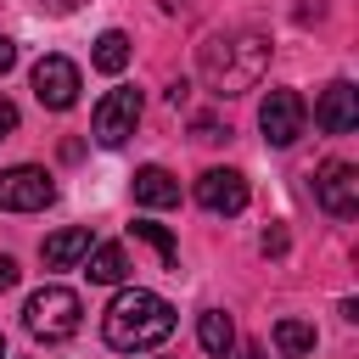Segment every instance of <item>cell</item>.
<instances>
[{"mask_svg": "<svg viewBox=\"0 0 359 359\" xmlns=\"http://www.w3.org/2000/svg\"><path fill=\"white\" fill-rule=\"evenodd\" d=\"M95 247V236L84 230V224H67V230H56V236H45V247H39V258H45V269H73L84 252Z\"/></svg>", "mask_w": 359, "mask_h": 359, "instance_id": "8fae6325", "label": "cell"}, {"mask_svg": "<svg viewBox=\"0 0 359 359\" xmlns=\"http://www.w3.org/2000/svg\"><path fill=\"white\" fill-rule=\"evenodd\" d=\"M314 123H320L325 135H348V129L359 123V90H353L348 79L325 84V90H320V101H314Z\"/></svg>", "mask_w": 359, "mask_h": 359, "instance_id": "9c48e42d", "label": "cell"}, {"mask_svg": "<svg viewBox=\"0 0 359 359\" xmlns=\"http://www.w3.org/2000/svg\"><path fill=\"white\" fill-rule=\"evenodd\" d=\"M230 359H264V348L258 342H241V348H230Z\"/></svg>", "mask_w": 359, "mask_h": 359, "instance_id": "603a6c76", "label": "cell"}, {"mask_svg": "<svg viewBox=\"0 0 359 359\" xmlns=\"http://www.w3.org/2000/svg\"><path fill=\"white\" fill-rule=\"evenodd\" d=\"M135 123H140V90H107L95 118H90V135L101 146H123L135 135Z\"/></svg>", "mask_w": 359, "mask_h": 359, "instance_id": "8992f818", "label": "cell"}, {"mask_svg": "<svg viewBox=\"0 0 359 359\" xmlns=\"http://www.w3.org/2000/svg\"><path fill=\"white\" fill-rule=\"evenodd\" d=\"M34 95H39V107L67 112V107L79 101V67H73L67 56H39V62H34Z\"/></svg>", "mask_w": 359, "mask_h": 359, "instance_id": "ba28073f", "label": "cell"}, {"mask_svg": "<svg viewBox=\"0 0 359 359\" xmlns=\"http://www.w3.org/2000/svg\"><path fill=\"white\" fill-rule=\"evenodd\" d=\"M11 62H17V45H11V39H6V34H0V73H6V67H11Z\"/></svg>", "mask_w": 359, "mask_h": 359, "instance_id": "cb8c5ba5", "label": "cell"}, {"mask_svg": "<svg viewBox=\"0 0 359 359\" xmlns=\"http://www.w3.org/2000/svg\"><path fill=\"white\" fill-rule=\"evenodd\" d=\"M264 67H269V39H264L258 28H224V34H208L202 50H196V73H202V84H208L219 101L258 90Z\"/></svg>", "mask_w": 359, "mask_h": 359, "instance_id": "6da1fadb", "label": "cell"}, {"mask_svg": "<svg viewBox=\"0 0 359 359\" xmlns=\"http://www.w3.org/2000/svg\"><path fill=\"white\" fill-rule=\"evenodd\" d=\"M0 359H6V337H0Z\"/></svg>", "mask_w": 359, "mask_h": 359, "instance_id": "4316f807", "label": "cell"}, {"mask_svg": "<svg viewBox=\"0 0 359 359\" xmlns=\"http://www.w3.org/2000/svg\"><path fill=\"white\" fill-rule=\"evenodd\" d=\"M258 247H264V258H280V252H286V230H280V224H269V230L258 236Z\"/></svg>", "mask_w": 359, "mask_h": 359, "instance_id": "d6986e66", "label": "cell"}, {"mask_svg": "<svg viewBox=\"0 0 359 359\" xmlns=\"http://www.w3.org/2000/svg\"><path fill=\"white\" fill-rule=\"evenodd\" d=\"M196 342H202L213 359H230V348H236L230 314H224V309H202V314H196Z\"/></svg>", "mask_w": 359, "mask_h": 359, "instance_id": "5bb4252c", "label": "cell"}, {"mask_svg": "<svg viewBox=\"0 0 359 359\" xmlns=\"http://www.w3.org/2000/svg\"><path fill=\"white\" fill-rule=\"evenodd\" d=\"M314 342H320V337H314V325H309V320H280V325H275V348H280L286 359L314 353Z\"/></svg>", "mask_w": 359, "mask_h": 359, "instance_id": "e0dca14e", "label": "cell"}, {"mask_svg": "<svg viewBox=\"0 0 359 359\" xmlns=\"http://www.w3.org/2000/svg\"><path fill=\"white\" fill-rule=\"evenodd\" d=\"M11 286H17V258L0 252V292H11Z\"/></svg>", "mask_w": 359, "mask_h": 359, "instance_id": "44dd1931", "label": "cell"}, {"mask_svg": "<svg viewBox=\"0 0 359 359\" xmlns=\"http://www.w3.org/2000/svg\"><path fill=\"white\" fill-rule=\"evenodd\" d=\"M191 135H196V140H224V135H230V129H224V123H219V118H208V112H202V118H196V123H191Z\"/></svg>", "mask_w": 359, "mask_h": 359, "instance_id": "ac0fdd59", "label": "cell"}, {"mask_svg": "<svg viewBox=\"0 0 359 359\" xmlns=\"http://www.w3.org/2000/svg\"><path fill=\"white\" fill-rule=\"evenodd\" d=\"M258 129H264L269 146H292V140L309 129V107H303V95H297V90H269L264 107H258Z\"/></svg>", "mask_w": 359, "mask_h": 359, "instance_id": "5b68a950", "label": "cell"}, {"mask_svg": "<svg viewBox=\"0 0 359 359\" xmlns=\"http://www.w3.org/2000/svg\"><path fill=\"white\" fill-rule=\"evenodd\" d=\"M11 135H17V107L0 95V140H11Z\"/></svg>", "mask_w": 359, "mask_h": 359, "instance_id": "ffe728a7", "label": "cell"}, {"mask_svg": "<svg viewBox=\"0 0 359 359\" xmlns=\"http://www.w3.org/2000/svg\"><path fill=\"white\" fill-rule=\"evenodd\" d=\"M84 275H90L95 286H118V280L129 275V252H123L118 241H95V247L84 252Z\"/></svg>", "mask_w": 359, "mask_h": 359, "instance_id": "4fadbf2b", "label": "cell"}, {"mask_svg": "<svg viewBox=\"0 0 359 359\" xmlns=\"http://www.w3.org/2000/svg\"><path fill=\"white\" fill-rule=\"evenodd\" d=\"M135 202L140 208H174L180 202V180L163 163H146V168H135Z\"/></svg>", "mask_w": 359, "mask_h": 359, "instance_id": "7c38bea8", "label": "cell"}, {"mask_svg": "<svg viewBox=\"0 0 359 359\" xmlns=\"http://www.w3.org/2000/svg\"><path fill=\"white\" fill-rule=\"evenodd\" d=\"M314 202L331 213V219H353L359 213V168L353 163H325L314 174Z\"/></svg>", "mask_w": 359, "mask_h": 359, "instance_id": "52a82bcc", "label": "cell"}, {"mask_svg": "<svg viewBox=\"0 0 359 359\" xmlns=\"http://www.w3.org/2000/svg\"><path fill=\"white\" fill-rule=\"evenodd\" d=\"M50 202H56V185L45 168H34V163L0 168V213H39Z\"/></svg>", "mask_w": 359, "mask_h": 359, "instance_id": "277c9868", "label": "cell"}, {"mask_svg": "<svg viewBox=\"0 0 359 359\" xmlns=\"http://www.w3.org/2000/svg\"><path fill=\"white\" fill-rule=\"evenodd\" d=\"M157 6H163V11H180V6H185V0H157Z\"/></svg>", "mask_w": 359, "mask_h": 359, "instance_id": "484cf974", "label": "cell"}, {"mask_svg": "<svg viewBox=\"0 0 359 359\" xmlns=\"http://www.w3.org/2000/svg\"><path fill=\"white\" fill-rule=\"evenodd\" d=\"M90 62H95L101 73H123V67H129V34H123V28H107V34L95 39Z\"/></svg>", "mask_w": 359, "mask_h": 359, "instance_id": "9a60e30c", "label": "cell"}, {"mask_svg": "<svg viewBox=\"0 0 359 359\" xmlns=\"http://www.w3.org/2000/svg\"><path fill=\"white\" fill-rule=\"evenodd\" d=\"M39 6H45V11H50V17H73V11H79V6H84V0H39Z\"/></svg>", "mask_w": 359, "mask_h": 359, "instance_id": "7402d4cb", "label": "cell"}, {"mask_svg": "<svg viewBox=\"0 0 359 359\" xmlns=\"http://www.w3.org/2000/svg\"><path fill=\"white\" fill-rule=\"evenodd\" d=\"M168 331H174V303L157 297V292H146V286H123V292L107 303V314H101V337H107V348H118V353H146V348H157Z\"/></svg>", "mask_w": 359, "mask_h": 359, "instance_id": "7a4b0ae2", "label": "cell"}, {"mask_svg": "<svg viewBox=\"0 0 359 359\" xmlns=\"http://www.w3.org/2000/svg\"><path fill=\"white\" fill-rule=\"evenodd\" d=\"M320 11H325V6H320V0H309V6H297V22H314Z\"/></svg>", "mask_w": 359, "mask_h": 359, "instance_id": "d4e9b609", "label": "cell"}, {"mask_svg": "<svg viewBox=\"0 0 359 359\" xmlns=\"http://www.w3.org/2000/svg\"><path fill=\"white\" fill-rule=\"evenodd\" d=\"M196 202H202L208 213H241V208H247V180H241L236 168H208V174L196 180Z\"/></svg>", "mask_w": 359, "mask_h": 359, "instance_id": "30bf717a", "label": "cell"}, {"mask_svg": "<svg viewBox=\"0 0 359 359\" xmlns=\"http://www.w3.org/2000/svg\"><path fill=\"white\" fill-rule=\"evenodd\" d=\"M129 236H135V241H146V247L163 258V269H180V241H174L163 224H151V219H135V224H129Z\"/></svg>", "mask_w": 359, "mask_h": 359, "instance_id": "2e32d148", "label": "cell"}, {"mask_svg": "<svg viewBox=\"0 0 359 359\" xmlns=\"http://www.w3.org/2000/svg\"><path fill=\"white\" fill-rule=\"evenodd\" d=\"M79 320H84V303H79V292H67V286H39V292L22 303V325H28V337H39V342H67V337L79 331Z\"/></svg>", "mask_w": 359, "mask_h": 359, "instance_id": "3957f363", "label": "cell"}]
</instances>
